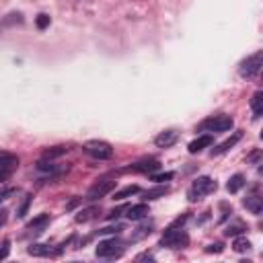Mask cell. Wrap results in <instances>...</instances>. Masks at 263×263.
<instances>
[{
	"label": "cell",
	"instance_id": "cell-1",
	"mask_svg": "<svg viewBox=\"0 0 263 263\" xmlns=\"http://www.w3.org/2000/svg\"><path fill=\"white\" fill-rule=\"evenodd\" d=\"M216 187H218V185H216L214 179H210V177H197V179L191 183L189 191H187V199H189V201H199V199H203L205 195L214 193Z\"/></svg>",
	"mask_w": 263,
	"mask_h": 263
},
{
	"label": "cell",
	"instance_id": "cell-2",
	"mask_svg": "<svg viewBox=\"0 0 263 263\" xmlns=\"http://www.w3.org/2000/svg\"><path fill=\"white\" fill-rule=\"evenodd\" d=\"M232 117L230 115H212L208 119H203L197 129L199 132H208V134H218V132H228L232 127Z\"/></svg>",
	"mask_w": 263,
	"mask_h": 263
},
{
	"label": "cell",
	"instance_id": "cell-3",
	"mask_svg": "<svg viewBox=\"0 0 263 263\" xmlns=\"http://www.w3.org/2000/svg\"><path fill=\"white\" fill-rule=\"evenodd\" d=\"M189 245V236L185 230L177 228V226H171L164 230L162 238H160V247H166V249H183Z\"/></svg>",
	"mask_w": 263,
	"mask_h": 263
},
{
	"label": "cell",
	"instance_id": "cell-4",
	"mask_svg": "<svg viewBox=\"0 0 263 263\" xmlns=\"http://www.w3.org/2000/svg\"><path fill=\"white\" fill-rule=\"evenodd\" d=\"M261 66H263V51H255L253 55L245 58L238 66V74L242 78H255L259 72H261Z\"/></svg>",
	"mask_w": 263,
	"mask_h": 263
},
{
	"label": "cell",
	"instance_id": "cell-5",
	"mask_svg": "<svg viewBox=\"0 0 263 263\" xmlns=\"http://www.w3.org/2000/svg\"><path fill=\"white\" fill-rule=\"evenodd\" d=\"M97 257L101 259H115V257H121L123 255V242L119 238H107V240H101L95 249Z\"/></svg>",
	"mask_w": 263,
	"mask_h": 263
},
{
	"label": "cell",
	"instance_id": "cell-6",
	"mask_svg": "<svg viewBox=\"0 0 263 263\" xmlns=\"http://www.w3.org/2000/svg\"><path fill=\"white\" fill-rule=\"evenodd\" d=\"M84 152H86L88 156L97 158V160H107V158L113 156L111 144L101 142V140H90V142H86V144H84Z\"/></svg>",
	"mask_w": 263,
	"mask_h": 263
},
{
	"label": "cell",
	"instance_id": "cell-7",
	"mask_svg": "<svg viewBox=\"0 0 263 263\" xmlns=\"http://www.w3.org/2000/svg\"><path fill=\"white\" fill-rule=\"evenodd\" d=\"M113 187H115V181H111V179H101V181H97L88 191H86V199H99V197H105L109 191H113Z\"/></svg>",
	"mask_w": 263,
	"mask_h": 263
},
{
	"label": "cell",
	"instance_id": "cell-8",
	"mask_svg": "<svg viewBox=\"0 0 263 263\" xmlns=\"http://www.w3.org/2000/svg\"><path fill=\"white\" fill-rule=\"evenodd\" d=\"M156 168H160V162L156 158H150V160H142V162L129 164L125 171L127 173H144V175H148V173H154Z\"/></svg>",
	"mask_w": 263,
	"mask_h": 263
},
{
	"label": "cell",
	"instance_id": "cell-9",
	"mask_svg": "<svg viewBox=\"0 0 263 263\" xmlns=\"http://www.w3.org/2000/svg\"><path fill=\"white\" fill-rule=\"evenodd\" d=\"M177 140H179V132H177V129H164V132H160V134L154 138V144H156L158 148H171Z\"/></svg>",
	"mask_w": 263,
	"mask_h": 263
},
{
	"label": "cell",
	"instance_id": "cell-10",
	"mask_svg": "<svg viewBox=\"0 0 263 263\" xmlns=\"http://www.w3.org/2000/svg\"><path fill=\"white\" fill-rule=\"evenodd\" d=\"M242 203H245V208H247L251 214H257V216H259V214H261V210H263V203H261V195H259L257 191H253L251 195H247Z\"/></svg>",
	"mask_w": 263,
	"mask_h": 263
},
{
	"label": "cell",
	"instance_id": "cell-11",
	"mask_svg": "<svg viewBox=\"0 0 263 263\" xmlns=\"http://www.w3.org/2000/svg\"><path fill=\"white\" fill-rule=\"evenodd\" d=\"M148 214H150V210H148L146 203H136V205L125 208V216H127L129 220H142V218H146Z\"/></svg>",
	"mask_w": 263,
	"mask_h": 263
},
{
	"label": "cell",
	"instance_id": "cell-12",
	"mask_svg": "<svg viewBox=\"0 0 263 263\" xmlns=\"http://www.w3.org/2000/svg\"><path fill=\"white\" fill-rule=\"evenodd\" d=\"M240 138H242V132H234L228 140H224L222 144H218V148H214V150H212V154H224V152H228L230 148H234V144H236Z\"/></svg>",
	"mask_w": 263,
	"mask_h": 263
},
{
	"label": "cell",
	"instance_id": "cell-13",
	"mask_svg": "<svg viewBox=\"0 0 263 263\" xmlns=\"http://www.w3.org/2000/svg\"><path fill=\"white\" fill-rule=\"evenodd\" d=\"M212 142H214V140H212V136H210V134H203V136H199L197 140H193V142L189 144V148H187V150H189L191 154H195V152H199V150H203V148L212 146Z\"/></svg>",
	"mask_w": 263,
	"mask_h": 263
},
{
	"label": "cell",
	"instance_id": "cell-14",
	"mask_svg": "<svg viewBox=\"0 0 263 263\" xmlns=\"http://www.w3.org/2000/svg\"><path fill=\"white\" fill-rule=\"evenodd\" d=\"M251 113H253V119H259L263 113V92L261 90H257L251 99Z\"/></svg>",
	"mask_w": 263,
	"mask_h": 263
},
{
	"label": "cell",
	"instance_id": "cell-15",
	"mask_svg": "<svg viewBox=\"0 0 263 263\" xmlns=\"http://www.w3.org/2000/svg\"><path fill=\"white\" fill-rule=\"evenodd\" d=\"M18 164V156L6 150H0V168H16Z\"/></svg>",
	"mask_w": 263,
	"mask_h": 263
},
{
	"label": "cell",
	"instance_id": "cell-16",
	"mask_svg": "<svg viewBox=\"0 0 263 263\" xmlns=\"http://www.w3.org/2000/svg\"><path fill=\"white\" fill-rule=\"evenodd\" d=\"M47 222H49V216L47 214H41V216H37V218H33L29 224H27V230H31V232H41L45 226H47Z\"/></svg>",
	"mask_w": 263,
	"mask_h": 263
},
{
	"label": "cell",
	"instance_id": "cell-17",
	"mask_svg": "<svg viewBox=\"0 0 263 263\" xmlns=\"http://www.w3.org/2000/svg\"><path fill=\"white\" fill-rule=\"evenodd\" d=\"M242 185H245V177H242V175H234V177L228 179L226 189H228V193H236V191L242 189Z\"/></svg>",
	"mask_w": 263,
	"mask_h": 263
},
{
	"label": "cell",
	"instance_id": "cell-18",
	"mask_svg": "<svg viewBox=\"0 0 263 263\" xmlns=\"http://www.w3.org/2000/svg\"><path fill=\"white\" fill-rule=\"evenodd\" d=\"M168 193V187L166 185H158V187H154V189H148L146 193H144V199H158V197H164Z\"/></svg>",
	"mask_w": 263,
	"mask_h": 263
},
{
	"label": "cell",
	"instance_id": "cell-19",
	"mask_svg": "<svg viewBox=\"0 0 263 263\" xmlns=\"http://www.w3.org/2000/svg\"><path fill=\"white\" fill-rule=\"evenodd\" d=\"M136 193H140V187H138V185H127V187L115 191L113 199H125V197H132V195H136Z\"/></svg>",
	"mask_w": 263,
	"mask_h": 263
},
{
	"label": "cell",
	"instance_id": "cell-20",
	"mask_svg": "<svg viewBox=\"0 0 263 263\" xmlns=\"http://www.w3.org/2000/svg\"><path fill=\"white\" fill-rule=\"evenodd\" d=\"M27 251H29V255H33V257H47V255H51V249H49L47 245H31Z\"/></svg>",
	"mask_w": 263,
	"mask_h": 263
},
{
	"label": "cell",
	"instance_id": "cell-21",
	"mask_svg": "<svg viewBox=\"0 0 263 263\" xmlns=\"http://www.w3.org/2000/svg\"><path fill=\"white\" fill-rule=\"evenodd\" d=\"M232 249H234L236 253H247V251H251V240H247L245 236H238V238H234Z\"/></svg>",
	"mask_w": 263,
	"mask_h": 263
},
{
	"label": "cell",
	"instance_id": "cell-22",
	"mask_svg": "<svg viewBox=\"0 0 263 263\" xmlns=\"http://www.w3.org/2000/svg\"><path fill=\"white\" fill-rule=\"evenodd\" d=\"M99 214V208H86V210H82L78 216H76V222H88L90 218H95Z\"/></svg>",
	"mask_w": 263,
	"mask_h": 263
},
{
	"label": "cell",
	"instance_id": "cell-23",
	"mask_svg": "<svg viewBox=\"0 0 263 263\" xmlns=\"http://www.w3.org/2000/svg\"><path fill=\"white\" fill-rule=\"evenodd\" d=\"M68 152V148L66 146H53V148H49V150H45V158H55V156H62V154H66Z\"/></svg>",
	"mask_w": 263,
	"mask_h": 263
},
{
	"label": "cell",
	"instance_id": "cell-24",
	"mask_svg": "<svg viewBox=\"0 0 263 263\" xmlns=\"http://www.w3.org/2000/svg\"><path fill=\"white\" fill-rule=\"evenodd\" d=\"M242 230H247V226L238 222V224H234V226H228V228L224 230V234H226V236H234V234H240Z\"/></svg>",
	"mask_w": 263,
	"mask_h": 263
},
{
	"label": "cell",
	"instance_id": "cell-25",
	"mask_svg": "<svg viewBox=\"0 0 263 263\" xmlns=\"http://www.w3.org/2000/svg\"><path fill=\"white\" fill-rule=\"evenodd\" d=\"M45 27H49V16L47 14H39L37 16V29H45Z\"/></svg>",
	"mask_w": 263,
	"mask_h": 263
},
{
	"label": "cell",
	"instance_id": "cell-26",
	"mask_svg": "<svg viewBox=\"0 0 263 263\" xmlns=\"http://www.w3.org/2000/svg\"><path fill=\"white\" fill-rule=\"evenodd\" d=\"M150 179H152V181H156V183H164V181L173 179V173H162V175H150Z\"/></svg>",
	"mask_w": 263,
	"mask_h": 263
},
{
	"label": "cell",
	"instance_id": "cell-27",
	"mask_svg": "<svg viewBox=\"0 0 263 263\" xmlns=\"http://www.w3.org/2000/svg\"><path fill=\"white\" fill-rule=\"evenodd\" d=\"M37 168L39 171H55V164L53 162H47V160H39L37 162Z\"/></svg>",
	"mask_w": 263,
	"mask_h": 263
},
{
	"label": "cell",
	"instance_id": "cell-28",
	"mask_svg": "<svg viewBox=\"0 0 263 263\" xmlns=\"http://www.w3.org/2000/svg\"><path fill=\"white\" fill-rule=\"evenodd\" d=\"M8 253H10V242H8V240H4V242H2V247H0V261H2V259H6V257H8Z\"/></svg>",
	"mask_w": 263,
	"mask_h": 263
},
{
	"label": "cell",
	"instance_id": "cell-29",
	"mask_svg": "<svg viewBox=\"0 0 263 263\" xmlns=\"http://www.w3.org/2000/svg\"><path fill=\"white\" fill-rule=\"evenodd\" d=\"M16 193V189L14 187H8V189H2L0 191V201H4V199H8L10 195H14Z\"/></svg>",
	"mask_w": 263,
	"mask_h": 263
},
{
	"label": "cell",
	"instance_id": "cell-30",
	"mask_svg": "<svg viewBox=\"0 0 263 263\" xmlns=\"http://www.w3.org/2000/svg\"><path fill=\"white\" fill-rule=\"evenodd\" d=\"M12 171H14V168H0V183L8 181V179H10V175H12Z\"/></svg>",
	"mask_w": 263,
	"mask_h": 263
},
{
	"label": "cell",
	"instance_id": "cell-31",
	"mask_svg": "<svg viewBox=\"0 0 263 263\" xmlns=\"http://www.w3.org/2000/svg\"><path fill=\"white\" fill-rule=\"evenodd\" d=\"M29 201H31V195H27V199H25V203H23V208L18 210V214H16L18 218H23V216H25V212H27V205H29Z\"/></svg>",
	"mask_w": 263,
	"mask_h": 263
},
{
	"label": "cell",
	"instance_id": "cell-32",
	"mask_svg": "<svg viewBox=\"0 0 263 263\" xmlns=\"http://www.w3.org/2000/svg\"><path fill=\"white\" fill-rule=\"evenodd\" d=\"M6 218H8V212H6V210H0V226H4Z\"/></svg>",
	"mask_w": 263,
	"mask_h": 263
},
{
	"label": "cell",
	"instance_id": "cell-33",
	"mask_svg": "<svg viewBox=\"0 0 263 263\" xmlns=\"http://www.w3.org/2000/svg\"><path fill=\"white\" fill-rule=\"evenodd\" d=\"M208 251H210V253H212V251L220 253V251H222V245H210V247H208Z\"/></svg>",
	"mask_w": 263,
	"mask_h": 263
}]
</instances>
